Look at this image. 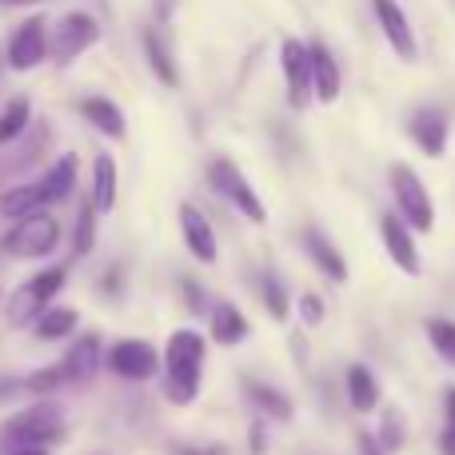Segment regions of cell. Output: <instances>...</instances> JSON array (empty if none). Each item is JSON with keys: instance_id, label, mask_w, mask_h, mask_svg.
<instances>
[{"instance_id": "23", "label": "cell", "mask_w": 455, "mask_h": 455, "mask_svg": "<svg viewBox=\"0 0 455 455\" xmlns=\"http://www.w3.org/2000/svg\"><path fill=\"white\" fill-rule=\"evenodd\" d=\"M48 200H44V188L36 184H20V188H8L4 196H0V216H8V220H24V216L32 212H44Z\"/></svg>"}, {"instance_id": "17", "label": "cell", "mask_w": 455, "mask_h": 455, "mask_svg": "<svg viewBox=\"0 0 455 455\" xmlns=\"http://www.w3.org/2000/svg\"><path fill=\"white\" fill-rule=\"evenodd\" d=\"M60 368H64V376H68V387L92 379V371L100 368V336H96V331H88V336L72 339V347L64 352Z\"/></svg>"}, {"instance_id": "37", "label": "cell", "mask_w": 455, "mask_h": 455, "mask_svg": "<svg viewBox=\"0 0 455 455\" xmlns=\"http://www.w3.org/2000/svg\"><path fill=\"white\" fill-rule=\"evenodd\" d=\"M172 455H224L220 448H188V443H176Z\"/></svg>"}, {"instance_id": "30", "label": "cell", "mask_w": 455, "mask_h": 455, "mask_svg": "<svg viewBox=\"0 0 455 455\" xmlns=\"http://www.w3.org/2000/svg\"><path fill=\"white\" fill-rule=\"evenodd\" d=\"M28 120H32V104L24 100H12L4 112H0V144H8V140H16V136L28 128Z\"/></svg>"}, {"instance_id": "39", "label": "cell", "mask_w": 455, "mask_h": 455, "mask_svg": "<svg viewBox=\"0 0 455 455\" xmlns=\"http://www.w3.org/2000/svg\"><path fill=\"white\" fill-rule=\"evenodd\" d=\"M4 4H40V0H4Z\"/></svg>"}, {"instance_id": "16", "label": "cell", "mask_w": 455, "mask_h": 455, "mask_svg": "<svg viewBox=\"0 0 455 455\" xmlns=\"http://www.w3.org/2000/svg\"><path fill=\"white\" fill-rule=\"evenodd\" d=\"M307 52H312V100L320 104H336L339 100V64L336 56L328 52V44H307Z\"/></svg>"}, {"instance_id": "34", "label": "cell", "mask_w": 455, "mask_h": 455, "mask_svg": "<svg viewBox=\"0 0 455 455\" xmlns=\"http://www.w3.org/2000/svg\"><path fill=\"white\" fill-rule=\"evenodd\" d=\"M248 440H251V451L264 455V448H267V424L264 419H256V424L248 427Z\"/></svg>"}, {"instance_id": "4", "label": "cell", "mask_w": 455, "mask_h": 455, "mask_svg": "<svg viewBox=\"0 0 455 455\" xmlns=\"http://www.w3.org/2000/svg\"><path fill=\"white\" fill-rule=\"evenodd\" d=\"M392 196H395V216H400L411 232H432L435 228V204L411 164L392 168Z\"/></svg>"}, {"instance_id": "35", "label": "cell", "mask_w": 455, "mask_h": 455, "mask_svg": "<svg viewBox=\"0 0 455 455\" xmlns=\"http://www.w3.org/2000/svg\"><path fill=\"white\" fill-rule=\"evenodd\" d=\"M355 448H360V455H387V451L376 443V435H368V432L355 435Z\"/></svg>"}, {"instance_id": "9", "label": "cell", "mask_w": 455, "mask_h": 455, "mask_svg": "<svg viewBox=\"0 0 455 455\" xmlns=\"http://www.w3.org/2000/svg\"><path fill=\"white\" fill-rule=\"evenodd\" d=\"M104 363H108L112 376L144 384V379H152L160 371V352L148 344V339H120V344L108 347Z\"/></svg>"}, {"instance_id": "32", "label": "cell", "mask_w": 455, "mask_h": 455, "mask_svg": "<svg viewBox=\"0 0 455 455\" xmlns=\"http://www.w3.org/2000/svg\"><path fill=\"white\" fill-rule=\"evenodd\" d=\"M448 400H443V416H448V424H443V435H440V455H455V387H448Z\"/></svg>"}, {"instance_id": "31", "label": "cell", "mask_w": 455, "mask_h": 455, "mask_svg": "<svg viewBox=\"0 0 455 455\" xmlns=\"http://www.w3.org/2000/svg\"><path fill=\"white\" fill-rule=\"evenodd\" d=\"M376 443H379V448H384L387 455L403 448V416H400L395 408L384 411V424H379V440H376Z\"/></svg>"}, {"instance_id": "13", "label": "cell", "mask_w": 455, "mask_h": 455, "mask_svg": "<svg viewBox=\"0 0 455 455\" xmlns=\"http://www.w3.org/2000/svg\"><path fill=\"white\" fill-rule=\"evenodd\" d=\"M411 140H416V148L424 152L427 160H440L443 152H448V112L443 108H419L416 116H411Z\"/></svg>"}, {"instance_id": "1", "label": "cell", "mask_w": 455, "mask_h": 455, "mask_svg": "<svg viewBox=\"0 0 455 455\" xmlns=\"http://www.w3.org/2000/svg\"><path fill=\"white\" fill-rule=\"evenodd\" d=\"M204 331L180 328L168 336L164 355H160V371H164V392L176 408H188L200 395V379H204Z\"/></svg>"}, {"instance_id": "11", "label": "cell", "mask_w": 455, "mask_h": 455, "mask_svg": "<svg viewBox=\"0 0 455 455\" xmlns=\"http://www.w3.org/2000/svg\"><path fill=\"white\" fill-rule=\"evenodd\" d=\"M379 240H384V251L392 256V264L400 267L403 275H419L416 235H411V228L403 224L395 212H384V216H379Z\"/></svg>"}, {"instance_id": "22", "label": "cell", "mask_w": 455, "mask_h": 455, "mask_svg": "<svg viewBox=\"0 0 455 455\" xmlns=\"http://www.w3.org/2000/svg\"><path fill=\"white\" fill-rule=\"evenodd\" d=\"M347 403H352V411H360V416L379 408V379L371 376V368H363V363L347 368Z\"/></svg>"}, {"instance_id": "14", "label": "cell", "mask_w": 455, "mask_h": 455, "mask_svg": "<svg viewBox=\"0 0 455 455\" xmlns=\"http://www.w3.org/2000/svg\"><path fill=\"white\" fill-rule=\"evenodd\" d=\"M180 232H184L188 251L200 259V264H216V259H220L216 232H212V224L204 220V212H200L196 204H180Z\"/></svg>"}, {"instance_id": "20", "label": "cell", "mask_w": 455, "mask_h": 455, "mask_svg": "<svg viewBox=\"0 0 455 455\" xmlns=\"http://www.w3.org/2000/svg\"><path fill=\"white\" fill-rule=\"evenodd\" d=\"M76 172H80V160L72 156V152H64V156L56 160L52 168H48L44 180H40L48 204H64V200L72 196V188H76Z\"/></svg>"}, {"instance_id": "25", "label": "cell", "mask_w": 455, "mask_h": 455, "mask_svg": "<svg viewBox=\"0 0 455 455\" xmlns=\"http://www.w3.org/2000/svg\"><path fill=\"white\" fill-rule=\"evenodd\" d=\"M140 44H144V56H148V64H152V72H156L160 84H168V88L180 84V68H176L172 52H168V44H164V36H160L156 28H144Z\"/></svg>"}, {"instance_id": "33", "label": "cell", "mask_w": 455, "mask_h": 455, "mask_svg": "<svg viewBox=\"0 0 455 455\" xmlns=\"http://www.w3.org/2000/svg\"><path fill=\"white\" fill-rule=\"evenodd\" d=\"M299 315H304V323H307V328H315V323L323 320V299L315 296V291H307V296L299 299Z\"/></svg>"}, {"instance_id": "18", "label": "cell", "mask_w": 455, "mask_h": 455, "mask_svg": "<svg viewBox=\"0 0 455 455\" xmlns=\"http://www.w3.org/2000/svg\"><path fill=\"white\" fill-rule=\"evenodd\" d=\"M76 108H80V116H84L100 136H108V140H124V136H128L124 112H120L108 96H84Z\"/></svg>"}, {"instance_id": "27", "label": "cell", "mask_w": 455, "mask_h": 455, "mask_svg": "<svg viewBox=\"0 0 455 455\" xmlns=\"http://www.w3.org/2000/svg\"><path fill=\"white\" fill-rule=\"evenodd\" d=\"M264 307H267V315H272L275 323H288V315H291V299H288V288H283V280L275 272H267L264 275Z\"/></svg>"}, {"instance_id": "38", "label": "cell", "mask_w": 455, "mask_h": 455, "mask_svg": "<svg viewBox=\"0 0 455 455\" xmlns=\"http://www.w3.org/2000/svg\"><path fill=\"white\" fill-rule=\"evenodd\" d=\"M8 455H48L44 448H16V451H8Z\"/></svg>"}, {"instance_id": "5", "label": "cell", "mask_w": 455, "mask_h": 455, "mask_svg": "<svg viewBox=\"0 0 455 455\" xmlns=\"http://www.w3.org/2000/svg\"><path fill=\"white\" fill-rule=\"evenodd\" d=\"M56 243H60V224L48 212H32L8 228L0 248L16 259H40V256H48V251H56Z\"/></svg>"}, {"instance_id": "19", "label": "cell", "mask_w": 455, "mask_h": 455, "mask_svg": "<svg viewBox=\"0 0 455 455\" xmlns=\"http://www.w3.org/2000/svg\"><path fill=\"white\" fill-rule=\"evenodd\" d=\"M116 188H120L116 160H112L108 152H100V156L92 160V192H88V200L96 204V212H100V216L116 208Z\"/></svg>"}, {"instance_id": "10", "label": "cell", "mask_w": 455, "mask_h": 455, "mask_svg": "<svg viewBox=\"0 0 455 455\" xmlns=\"http://www.w3.org/2000/svg\"><path fill=\"white\" fill-rule=\"evenodd\" d=\"M48 60V24L40 16H28L8 40V68L12 72H32Z\"/></svg>"}, {"instance_id": "2", "label": "cell", "mask_w": 455, "mask_h": 455, "mask_svg": "<svg viewBox=\"0 0 455 455\" xmlns=\"http://www.w3.org/2000/svg\"><path fill=\"white\" fill-rule=\"evenodd\" d=\"M64 435V411L52 400H36L24 411H16L12 419L0 424V448L16 451V448H48Z\"/></svg>"}, {"instance_id": "24", "label": "cell", "mask_w": 455, "mask_h": 455, "mask_svg": "<svg viewBox=\"0 0 455 455\" xmlns=\"http://www.w3.org/2000/svg\"><path fill=\"white\" fill-rule=\"evenodd\" d=\"M243 392H248V400L256 403V408L264 411L272 424H288V419H291V400L280 392V387L259 384V379H243Z\"/></svg>"}, {"instance_id": "15", "label": "cell", "mask_w": 455, "mask_h": 455, "mask_svg": "<svg viewBox=\"0 0 455 455\" xmlns=\"http://www.w3.org/2000/svg\"><path fill=\"white\" fill-rule=\"evenodd\" d=\"M304 251H307V259H312V264L320 267V272L328 275L331 283H347V259H344V251H339L336 243H331L328 235L320 232V228H307V232H304Z\"/></svg>"}, {"instance_id": "3", "label": "cell", "mask_w": 455, "mask_h": 455, "mask_svg": "<svg viewBox=\"0 0 455 455\" xmlns=\"http://www.w3.org/2000/svg\"><path fill=\"white\" fill-rule=\"evenodd\" d=\"M64 283H68V267H44V272L32 275L28 283H20V288L12 291V299L4 304L8 323H12V328H28L44 307H52V299L64 291Z\"/></svg>"}, {"instance_id": "7", "label": "cell", "mask_w": 455, "mask_h": 455, "mask_svg": "<svg viewBox=\"0 0 455 455\" xmlns=\"http://www.w3.org/2000/svg\"><path fill=\"white\" fill-rule=\"evenodd\" d=\"M100 40V24H96V16L88 12H68L60 16V24L52 28V40H48V56H52L56 64H72L80 52H88V48Z\"/></svg>"}, {"instance_id": "12", "label": "cell", "mask_w": 455, "mask_h": 455, "mask_svg": "<svg viewBox=\"0 0 455 455\" xmlns=\"http://www.w3.org/2000/svg\"><path fill=\"white\" fill-rule=\"evenodd\" d=\"M371 4H376V20H379V28H384V40L395 48V56H400V60H416L419 44L408 24V12H403L395 0H371Z\"/></svg>"}, {"instance_id": "28", "label": "cell", "mask_w": 455, "mask_h": 455, "mask_svg": "<svg viewBox=\"0 0 455 455\" xmlns=\"http://www.w3.org/2000/svg\"><path fill=\"white\" fill-rule=\"evenodd\" d=\"M427 339H432V347L440 352V360L455 368V320H440V315H432V320L424 323Z\"/></svg>"}, {"instance_id": "8", "label": "cell", "mask_w": 455, "mask_h": 455, "mask_svg": "<svg viewBox=\"0 0 455 455\" xmlns=\"http://www.w3.org/2000/svg\"><path fill=\"white\" fill-rule=\"evenodd\" d=\"M280 64H283V88H288V108L304 112L312 104V52L304 40L288 36L280 44Z\"/></svg>"}, {"instance_id": "36", "label": "cell", "mask_w": 455, "mask_h": 455, "mask_svg": "<svg viewBox=\"0 0 455 455\" xmlns=\"http://www.w3.org/2000/svg\"><path fill=\"white\" fill-rule=\"evenodd\" d=\"M176 4H180V0H152V8H156V20H172Z\"/></svg>"}, {"instance_id": "29", "label": "cell", "mask_w": 455, "mask_h": 455, "mask_svg": "<svg viewBox=\"0 0 455 455\" xmlns=\"http://www.w3.org/2000/svg\"><path fill=\"white\" fill-rule=\"evenodd\" d=\"M96 204L92 200H84V204H80V216H76V235H72V251H76V256H88V251L96 248Z\"/></svg>"}, {"instance_id": "26", "label": "cell", "mask_w": 455, "mask_h": 455, "mask_svg": "<svg viewBox=\"0 0 455 455\" xmlns=\"http://www.w3.org/2000/svg\"><path fill=\"white\" fill-rule=\"evenodd\" d=\"M80 315L76 307H44V312L32 320V328H36V339H44V344H56V339H68L72 331H76Z\"/></svg>"}, {"instance_id": "21", "label": "cell", "mask_w": 455, "mask_h": 455, "mask_svg": "<svg viewBox=\"0 0 455 455\" xmlns=\"http://www.w3.org/2000/svg\"><path fill=\"white\" fill-rule=\"evenodd\" d=\"M208 328H212V339L220 347H235L248 339V320H243V312L235 304H216L212 307V320H208Z\"/></svg>"}, {"instance_id": "6", "label": "cell", "mask_w": 455, "mask_h": 455, "mask_svg": "<svg viewBox=\"0 0 455 455\" xmlns=\"http://www.w3.org/2000/svg\"><path fill=\"white\" fill-rule=\"evenodd\" d=\"M208 184H212L216 196H224L248 224H264L267 220V208L259 204L256 188H251L248 176H243L232 160H212V164H208Z\"/></svg>"}]
</instances>
